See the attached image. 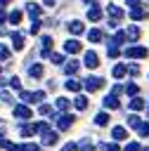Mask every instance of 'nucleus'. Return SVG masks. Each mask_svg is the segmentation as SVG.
I'll use <instances>...</instances> for the list:
<instances>
[{"label": "nucleus", "mask_w": 149, "mask_h": 151, "mask_svg": "<svg viewBox=\"0 0 149 151\" xmlns=\"http://www.w3.org/2000/svg\"><path fill=\"white\" fill-rule=\"evenodd\" d=\"M28 76L31 78H43V64H31L28 66Z\"/></svg>", "instance_id": "17"}, {"label": "nucleus", "mask_w": 149, "mask_h": 151, "mask_svg": "<svg viewBox=\"0 0 149 151\" xmlns=\"http://www.w3.org/2000/svg\"><path fill=\"white\" fill-rule=\"evenodd\" d=\"M0 99H2V101H12V94H9V92H5V90H2V94H0Z\"/></svg>", "instance_id": "40"}, {"label": "nucleus", "mask_w": 149, "mask_h": 151, "mask_svg": "<svg viewBox=\"0 0 149 151\" xmlns=\"http://www.w3.org/2000/svg\"><path fill=\"white\" fill-rule=\"evenodd\" d=\"M2 2H9V0H2Z\"/></svg>", "instance_id": "50"}, {"label": "nucleus", "mask_w": 149, "mask_h": 151, "mask_svg": "<svg viewBox=\"0 0 149 151\" xmlns=\"http://www.w3.org/2000/svg\"><path fill=\"white\" fill-rule=\"evenodd\" d=\"M2 24H5V14L0 12V26H2Z\"/></svg>", "instance_id": "47"}, {"label": "nucleus", "mask_w": 149, "mask_h": 151, "mask_svg": "<svg viewBox=\"0 0 149 151\" xmlns=\"http://www.w3.org/2000/svg\"><path fill=\"white\" fill-rule=\"evenodd\" d=\"M40 57L45 59V57H52V38L50 35H43V40H40Z\"/></svg>", "instance_id": "3"}, {"label": "nucleus", "mask_w": 149, "mask_h": 151, "mask_svg": "<svg viewBox=\"0 0 149 151\" xmlns=\"http://www.w3.org/2000/svg\"><path fill=\"white\" fill-rule=\"evenodd\" d=\"M142 151H149V146H147V149H142Z\"/></svg>", "instance_id": "49"}, {"label": "nucleus", "mask_w": 149, "mask_h": 151, "mask_svg": "<svg viewBox=\"0 0 149 151\" xmlns=\"http://www.w3.org/2000/svg\"><path fill=\"white\" fill-rule=\"evenodd\" d=\"M88 38H90V42H99L104 35H102V31H99V28H92V31L88 33Z\"/></svg>", "instance_id": "25"}, {"label": "nucleus", "mask_w": 149, "mask_h": 151, "mask_svg": "<svg viewBox=\"0 0 149 151\" xmlns=\"http://www.w3.org/2000/svg\"><path fill=\"white\" fill-rule=\"evenodd\" d=\"M104 106H106V109H118V97L106 94V97H104Z\"/></svg>", "instance_id": "23"}, {"label": "nucleus", "mask_w": 149, "mask_h": 151, "mask_svg": "<svg viewBox=\"0 0 149 151\" xmlns=\"http://www.w3.org/2000/svg\"><path fill=\"white\" fill-rule=\"evenodd\" d=\"M125 151H142V146H140L137 142H130V144L125 146Z\"/></svg>", "instance_id": "34"}, {"label": "nucleus", "mask_w": 149, "mask_h": 151, "mask_svg": "<svg viewBox=\"0 0 149 151\" xmlns=\"http://www.w3.org/2000/svg\"><path fill=\"white\" fill-rule=\"evenodd\" d=\"M69 31H71L73 35H83V33H85V24L76 19V21H71V24H69Z\"/></svg>", "instance_id": "11"}, {"label": "nucleus", "mask_w": 149, "mask_h": 151, "mask_svg": "<svg viewBox=\"0 0 149 151\" xmlns=\"http://www.w3.org/2000/svg\"><path fill=\"white\" fill-rule=\"evenodd\" d=\"M125 73H128V66H125V64H116V66H114V76H116V78H123Z\"/></svg>", "instance_id": "26"}, {"label": "nucleus", "mask_w": 149, "mask_h": 151, "mask_svg": "<svg viewBox=\"0 0 149 151\" xmlns=\"http://www.w3.org/2000/svg\"><path fill=\"white\" fill-rule=\"evenodd\" d=\"M5 85H9V80H5V78H0V87H5Z\"/></svg>", "instance_id": "45"}, {"label": "nucleus", "mask_w": 149, "mask_h": 151, "mask_svg": "<svg viewBox=\"0 0 149 151\" xmlns=\"http://www.w3.org/2000/svg\"><path fill=\"white\" fill-rule=\"evenodd\" d=\"M118 54H121V50L116 45H109V57H118Z\"/></svg>", "instance_id": "35"}, {"label": "nucleus", "mask_w": 149, "mask_h": 151, "mask_svg": "<svg viewBox=\"0 0 149 151\" xmlns=\"http://www.w3.org/2000/svg\"><path fill=\"white\" fill-rule=\"evenodd\" d=\"M73 106H76L78 111H85V109H88V97H85V94H78V97L73 99Z\"/></svg>", "instance_id": "18"}, {"label": "nucleus", "mask_w": 149, "mask_h": 151, "mask_svg": "<svg viewBox=\"0 0 149 151\" xmlns=\"http://www.w3.org/2000/svg\"><path fill=\"white\" fill-rule=\"evenodd\" d=\"M19 97H21V101H31V104L45 101V92H43V90H35V92H26V90H21Z\"/></svg>", "instance_id": "1"}, {"label": "nucleus", "mask_w": 149, "mask_h": 151, "mask_svg": "<svg viewBox=\"0 0 149 151\" xmlns=\"http://www.w3.org/2000/svg\"><path fill=\"white\" fill-rule=\"evenodd\" d=\"M40 134H43V144H45V146H52V144L57 142V132H50V130H43Z\"/></svg>", "instance_id": "14"}, {"label": "nucleus", "mask_w": 149, "mask_h": 151, "mask_svg": "<svg viewBox=\"0 0 149 151\" xmlns=\"http://www.w3.org/2000/svg\"><path fill=\"white\" fill-rule=\"evenodd\" d=\"M66 90H71V92H80V80L69 78V80H66Z\"/></svg>", "instance_id": "24"}, {"label": "nucleus", "mask_w": 149, "mask_h": 151, "mask_svg": "<svg viewBox=\"0 0 149 151\" xmlns=\"http://www.w3.org/2000/svg\"><path fill=\"white\" fill-rule=\"evenodd\" d=\"M85 2H88V5H90V2H95V0H85Z\"/></svg>", "instance_id": "48"}, {"label": "nucleus", "mask_w": 149, "mask_h": 151, "mask_svg": "<svg viewBox=\"0 0 149 151\" xmlns=\"http://www.w3.org/2000/svg\"><path fill=\"white\" fill-rule=\"evenodd\" d=\"M69 104H71V101H69V99H66V97H59V99H57V104H54V106H57V109H59V111H66V109H69Z\"/></svg>", "instance_id": "28"}, {"label": "nucleus", "mask_w": 149, "mask_h": 151, "mask_svg": "<svg viewBox=\"0 0 149 151\" xmlns=\"http://www.w3.org/2000/svg\"><path fill=\"white\" fill-rule=\"evenodd\" d=\"M109 14H111V19H114V21H116V19H118V21L123 19V9H121L118 5H109Z\"/></svg>", "instance_id": "19"}, {"label": "nucleus", "mask_w": 149, "mask_h": 151, "mask_svg": "<svg viewBox=\"0 0 149 151\" xmlns=\"http://www.w3.org/2000/svg\"><path fill=\"white\" fill-rule=\"evenodd\" d=\"M83 85H85V90H88V92H95V90H99V87L104 85V78H97V76H88Z\"/></svg>", "instance_id": "2"}, {"label": "nucleus", "mask_w": 149, "mask_h": 151, "mask_svg": "<svg viewBox=\"0 0 149 151\" xmlns=\"http://www.w3.org/2000/svg\"><path fill=\"white\" fill-rule=\"evenodd\" d=\"M88 19H90V21H99V19H102V9H99V5H92V7L88 9Z\"/></svg>", "instance_id": "15"}, {"label": "nucleus", "mask_w": 149, "mask_h": 151, "mask_svg": "<svg viewBox=\"0 0 149 151\" xmlns=\"http://www.w3.org/2000/svg\"><path fill=\"white\" fill-rule=\"evenodd\" d=\"M76 149H78V144H66L61 151H76Z\"/></svg>", "instance_id": "41"}, {"label": "nucleus", "mask_w": 149, "mask_h": 151, "mask_svg": "<svg viewBox=\"0 0 149 151\" xmlns=\"http://www.w3.org/2000/svg\"><path fill=\"white\" fill-rule=\"evenodd\" d=\"M125 94H130V97H137V94H140V87H137V83H130V85L125 87Z\"/></svg>", "instance_id": "27"}, {"label": "nucleus", "mask_w": 149, "mask_h": 151, "mask_svg": "<svg viewBox=\"0 0 149 151\" xmlns=\"http://www.w3.org/2000/svg\"><path fill=\"white\" fill-rule=\"evenodd\" d=\"M21 149L24 151H40V146H35V144H21Z\"/></svg>", "instance_id": "38"}, {"label": "nucleus", "mask_w": 149, "mask_h": 151, "mask_svg": "<svg viewBox=\"0 0 149 151\" xmlns=\"http://www.w3.org/2000/svg\"><path fill=\"white\" fill-rule=\"evenodd\" d=\"M26 12L31 14V19H33V21H38V19H40V14H43L40 5H35V2H28V5H26Z\"/></svg>", "instance_id": "9"}, {"label": "nucleus", "mask_w": 149, "mask_h": 151, "mask_svg": "<svg viewBox=\"0 0 149 151\" xmlns=\"http://www.w3.org/2000/svg\"><path fill=\"white\" fill-rule=\"evenodd\" d=\"M50 59H52L54 64H59V66H61V64H66V59H64V54H59V52H57V54H52Z\"/></svg>", "instance_id": "31"}, {"label": "nucleus", "mask_w": 149, "mask_h": 151, "mask_svg": "<svg viewBox=\"0 0 149 151\" xmlns=\"http://www.w3.org/2000/svg\"><path fill=\"white\" fill-rule=\"evenodd\" d=\"M12 45H14V50H24V45H26V38H24L21 33H12Z\"/></svg>", "instance_id": "16"}, {"label": "nucleus", "mask_w": 149, "mask_h": 151, "mask_svg": "<svg viewBox=\"0 0 149 151\" xmlns=\"http://www.w3.org/2000/svg\"><path fill=\"white\" fill-rule=\"evenodd\" d=\"M9 85H12L14 90H19V92H21V83H19V78H9Z\"/></svg>", "instance_id": "36"}, {"label": "nucleus", "mask_w": 149, "mask_h": 151, "mask_svg": "<svg viewBox=\"0 0 149 151\" xmlns=\"http://www.w3.org/2000/svg\"><path fill=\"white\" fill-rule=\"evenodd\" d=\"M14 116L17 118H21V120H31V109L26 106V104H19V106H14Z\"/></svg>", "instance_id": "6"}, {"label": "nucleus", "mask_w": 149, "mask_h": 151, "mask_svg": "<svg viewBox=\"0 0 149 151\" xmlns=\"http://www.w3.org/2000/svg\"><path fill=\"white\" fill-rule=\"evenodd\" d=\"M125 57H130V59H142V57H147V50L144 47H128L125 50Z\"/></svg>", "instance_id": "10"}, {"label": "nucleus", "mask_w": 149, "mask_h": 151, "mask_svg": "<svg viewBox=\"0 0 149 151\" xmlns=\"http://www.w3.org/2000/svg\"><path fill=\"white\" fill-rule=\"evenodd\" d=\"M142 109H144V99H140V97H132V99H130V111H137V113H140Z\"/></svg>", "instance_id": "20"}, {"label": "nucleus", "mask_w": 149, "mask_h": 151, "mask_svg": "<svg viewBox=\"0 0 149 151\" xmlns=\"http://www.w3.org/2000/svg\"><path fill=\"white\" fill-rule=\"evenodd\" d=\"M78 68H80V61H76V59H69V61L64 64V73H66V76H73Z\"/></svg>", "instance_id": "13"}, {"label": "nucleus", "mask_w": 149, "mask_h": 151, "mask_svg": "<svg viewBox=\"0 0 149 151\" xmlns=\"http://www.w3.org/2000/svg\"><path fill=\"white\" fill-rule=\"evenodd\" d=\"M7 19H9V24H19V21H21V9H14Z\"/></svg>", "instance_id": "29"}, {"label": "nucleus", "mask_w": 149, "mask_h": 151, "mask_svg": "<svg viewBox=\"0 0 149 151\" xmlns=\"http://www.w3.org/2000/svg\"><path fill=\"white\" fill-rule=\"evenodd\" d=\"M83 64L88 66V68H97L99 66V57H97V52H85V59H83Z\"/></svg>", "instance_id": "5"}, {"label": "nucleus", "mask_w": 149, "mask_h": 151, "mask_svg": "<svg viewBox=\"0 0 149 151\" xmlns=\"http://www.w3.org/2000/svg\"><path fill=\"white\" fill-rule=\"evenodd\" d=\"M38 111H40V116H50V113H52V109H50L47 104H40V109H38Z\"/></svg>", "instance_id": "33"}, {"label": "nucleus", "mask_w": 149, "mask_h": 151, "mask_svg": "<svg viewBox=\"0 0 149 151\" xmlns=\"http://www.w3.org/2000/svg\"><path fill=\"white\" fill-rule=\"evenodd\" d=\"M128 38H130V40H137V38H140V28H137V26H130V28H128Z\"/></svg>", "instance_id": "30"}, {"label": "nucleus", "mask_w": 149, "mask_h": 151, "mask_svg": "<svg viewBox=\"0 0 149 151\" xmlns=\"http://www.w3.org/2000/svg\"><path fill=\"white\" fill-rule=\"evenodd\" d=\"M64 52H69V54L80 52V42H78V40H73V38H71V40H66V42H64Z\"/></svg>", "instance_id": "12"}, {"label": "nucleus", "mask_w": 149, "mask_h": 151, "mask_svg": "<svg viewBox=\"0 0 149 151\" xmlns=\"http://www.w3.org/2000/svg\"><path fill=\"white\" fill-rule=\"evenodd\" d=\"M73 120H76V118H73L71 113H64V116H59V118H57V130H69V127L73 125Z\"/></svg>", "instance_id": "4"}, {"label": "nucleus", "mask_w": 149, "mask_h": 151, "mask_svg": "<svg viewBox=\"0 0 149 151\" xmlns=\"http://www.w3.org/2000/svg\"><path fill=\"white\" fill-rule=\"evenodd\" d=\"M128 71H130V76H140V68H137V66H130Z\"/></svg>", "instance_id": "42"}, {"label": "nucleus", "mask_w": 149, "mask_h": 151, "mask_svg": "<svg viewBox=\"0 0 149 151\" xmlns=\"http://www.w3.org/2000/svg\"><path fill=\"white\" fill-rule=\"evenodd\" d=\"M111 134H114V139H118V142H121V139H125V137H128V130H125V127H121V125H116V127L111 130Z\"/></svg>", "instance_id": "22"}, {"label": "nucleus", "mask_w": 149, "mask_h": 151, "mask_svg": "<svg viewBox=\"0 0 149 151\" xmlns=\"http://www.w3.org/2000/svg\"><path fill=\"white\" fill-rule=\"evenodd\" d=\"M130 19H132V21H142V19H147V9H142V5H135V7L130 9Z\"/></svg>", "instance_id": "7"}, {"label": "nucleus", "mask_w": 149, "mask_h": 151, "mask_svg": "<svg viewBox=\"0 0 149 151\" xmlns=\"http://www.w3.org/2000/svg\"><path fill=\"white\" fill-rule=\"evenodd\" d=\"M106 123H109V113H106V111H99V113L95 116V125H99V127H104Z\"/></svg>", "instance_id": "21"}, {"label": "nucleus", "mask_w": 149, "mask_h": 151, "mask_svg": "<svg viewBox=\"0 0 149 151\" xmlns=\"http://www.w3.org/2000/svg\"><path fill=\"white\" fill-rule=\"evenodd\" d=\"M7 59H9V50L5 45H0V61H7Z\"/></svg>", "instance_id": "32"}, {"label": "nucleus", "mask_w": 149, "mask_h": 151, "mask_svg": "<svg viewBox=\"0 0 149 151\" xmlns=\"http://www.w3.org/2000/svg\"><path fill=\"white\" fill-rule=\"evenodd\" d=\"M78 149H85V151H90V149H92V144H90L88 139H83V142H78Z\"/></svg>", "instance_id": "37"}, {"label": "nucleus", "mask_w": 149, "mask_h": 151, "mask_svg": "<svg viewBox=\"0 0 149 151\" xmlns=\"http://www.w3.org/2000/svg\"><path fill=\"white\" fill-rule=\"evenodd\" d=\"M104 149H106V151H121L118 144H109V146H104Z\"/></svg>", "instance_id": "43"}, {"label": "nucleus", "mask_w": 149, "mask_h": 151, "mask_svg": "<svg viewBox=\"0 0 149 151\" xmlns=\"http://www.w3.org/2000/svg\"><path fill=\"white\" fill-rule=\"evenodd\" d=\"M7 149H9V151H24V149H21V146H14V144H9V146H7Z\"/></svg>", "instance_id": "44"}, {"label": "nucleus", "mask_w": 149, "mask_h": 151, "mask_svg": "<svg viewBox=\"0 0 149 151\" xmlns=\"http://www.w3.org/2000/svg\"><path fill=\"white\" fill-rule=\"evenodd\" d=\"M38 31H40V21H33L31 24V33H38Z\"/></svg>", "instance_id": "39"}, {"label": "nucleus", "mask_w": 149, "mask_h": 151, "mask_svg": "<svg viewBox=\"0 0 149 151\" xmlns=\"http://www.w3.org/2000/svg\"><path fill=\"white\" fill-rule=\"evenodd\" d=\"M19 132H21L24 137H31V134H35V132H40V127H38L35 123H24V125L19 127Z\"/></svg>", "instance_id": "8"}, {"label": "nucleus", "mask_w": 149, "mask_h": 151, "mask_svg": "<svg viewBox=\"0 0 149 151\" xmlns=\"http://www.w3.org/2000/svg\"><path fill=\"white\" fill-rule=\"evenodd\" d=\"M43 2H45L47 7H52V5H54V0H43Z\"/></svg>", "instance_id": "46"}]
</instances>
